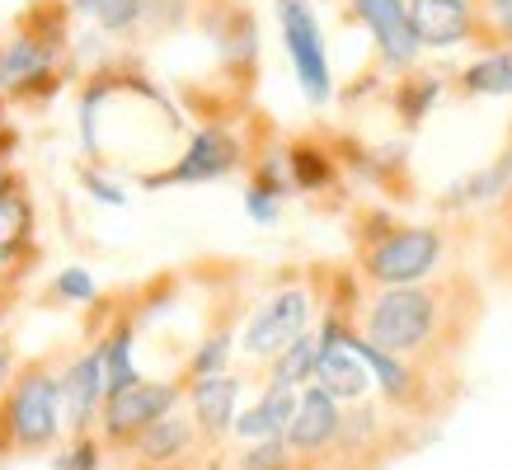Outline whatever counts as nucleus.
Wrapping results in <instances>:
<instances>
[{
    "label": "nucleus",
    "mask_w": 512,
    "mask_h": 470,
    "mask_svg": "<svg viewBox=\"0 0 512 470\" xmlns=\"http://www.w3.org/2000/svg\"><path fill=\"white\" fill-rule=\"evenodd\" d=\"M484 315V292L470 273H437L414 287H381L362 301V339L395 358L456 367Z\"/></svg>",
    "instance_id": "obj_1"
},
{
    "label": "nucleus",
    "mask_w": 512,
    "mask_h": 470,
    "mask_svg": "<svg viewBox=\"0 0 512 470\" xmlns=\"http://www.w3.org/2000/svg\"><path fill=\"white\" fill-rule=\"evenodd\" d=\"M447 235L442 226L395 221L386 207H362L353 217V268L372 292L381 287H414L442 273Z\"/></svg>",
    "instance_id": "obj_2"
},
{
    "label": "nucleus",
    "mask_w": 512,
    "mask_h": 470,
    "mask_svg": "<svg viewBox=\"0 0 512 470\" xmlns=\"http://www.w3.org/2000/svg\"><path fill=\"white\" fill-rule=\"evenodd\" d=\"M71 15H76L71 0H29V10L0 43V94L71 66Z\"/></svg>",
    "instance_id": "obj_3"
},
{
    "label": "nucleus",
    "mask_w": 512,
    "mask_h": 470,
    "mask_svg": "<svg viewBox=\"0 0 512 470\" xmlns=\"http://www.w3.org/2000/svg\"><path fill=\"white\" fill-rule=\"evenodd\" d=\"M0 409H5L10 452L15 456L52 452L57 433L66 428V419H62V376L52 372L43 358L19 362L10 391L0 395Z\"/></svg>",
    "instance_id": "obj_4"
},
{
    "label": "nucleus",
    "mask_w": 512,
    "mask_h": 470,
    "mask_svg": "<svg viewBox=\"0 0 512 470\" xmlns=\"http://www.w3.org/2000/svg\"><path fill=\"white\" fill-rule=\"evenodd\" d=\"M320 315V287L301 278H287L282 287H273L245 320V334H240V348H245L254 362H273L282 348L301 339L306 329H315L311 320Z\"/></svg>",
    "instance_id": "obj_5"
},
{
    "label": "nucleus",
    "mask_w": 512,
    "mask_h": 470,
    "mask_svg": "<svg viewBox=\"0 0 512 470\" xmlns=\"http://www.w3.org/2000/svg\"><path fill=\"white\" fill-rule=\"evenodd\" d=\"M249 165V141L235 123H202L184 141V151L165 165V170L141 174V188H193V184H217L226 174Z\"/></svg>",
    "instance_id": "obj_6"
},
{
    "label": "nucleus",
    "mask_w": 512,
    "mask_h": 470,
    "mask_svg": "<svg viewBox=\"0 0 512 470\" xmlns=\"http://www.w3.org/2000/svg\"><path fill=\"white\" fill-rule=\"evenodd\" d=\"M278 5V29H282V47H287V62L292 76L301 85V99L325 109L334 99V71H329V52H325V33L315 19L311 0H273Z\"/></svg>",
    "instance_id": "obj_7"
},
{
    "label": "nucleus",
    "mask_w": 512,
    "mask_h": 470,
    "mask_svg": "<svg viewBox=\"0 0 512 470\" xmlns=\"http://www.w3.org/2000/svg\"><path fill=\"white\" fill-rule=\"evenodd\" d=\"M343 19L372 38L376 66L386 76H404L419 66L423 43L409 24V0H343Z\"/></svg>",
    "instance_id": "obj_8"
},
{
    "label": "nucleus",
    "mask_w": 512,
    "mask_h": 470,
    "mask_svg": "<svg viewBox=\"0 0 512 470\" xmlns=\"http://www.w3.org/2000/svg\"><path fill=\"white\" fill-rule=\"evenodd\" d=\"M184 400V381H151V376H137L132 386L113 391L99 409V438L109 447H127V442L146 433L151 423H160L165 414H174Z\"/></svg>",
    "instance_id": "obj_9"
},
{
    "label": "nucleus",
    "mask_w": 512,
    "mask_h": 470,
    "mask_svg": "<svg viewBox=\"0 0 512 470\" xmlns=\"http://www.w3.org/2000/svg\"><path fill=\"white\" fill-rule=\"evenodd\" d=\"M202 456H207V442H202L198 423L184 419L179 409L137 433L127 447H118L123 470H202Z\"/></svg>",
    "instance_id": "obj_10"
},
{
    "label": "nucleus",
    "mask_w": 512,
    "mask_h": 470,
    "mask_svg": "<svg viewBox=\"0 0 512 470\" xmlns=\"http://www.w3.org/2000/svg\"><path fill=\"white\" fill-rule=\"evenodd\" d=\"M38 207H33L29 179L19 170H10L5 188H0V273L15 282H24L38 268L43 250H38Z\"/></svg>",
    "instance_id": "obj_11"
},
{
    "label": "nucleus",
    "mask_w": 512,
    "mask_h": 470,
    "mask_svg": "<svg viewBox=\"0 0 512 470\" xmlns=\"http://www.w3.org/2000/svg\"><path fill=\"white\" fill-rule=\"evenodd\" d=\"M339 428H343V405L325 386H301V400H296V414L287 423V447L296 452V466L301 470H315L320 461L329 456V447L339 442Z\"/></svg>",
    "instance_id": "obj_12"
},
{
    "label": "nucleus",
    "mask_w": 512,
    "mask_h": 470,
    "mask_svg": "<svg viewBox=\"0 0 512 470\" xmlns=\"http://www.w3.org/2000/svg\"><path fill=\"white\" fill-rule=\"evenodd\" d=\"M409 24L419 33L423 52L433 47H484L489 52V33H484L480 19V0H409Z\"/></svg>",
    "instance_id": "obj_13"
},
{
    "label": "nucleus",
    "mask_w": 512,
    "mask_h": 470,
    "mask_svg": "<svg viewBox=\"0 0 512 470\" xmlns=\"http://www.w3.org/2000/svg\"><path fill=\"white\" fill-rule=\"evenodd\" d=\"M109 400V376H104V348L94 339L80 358H71V367L62 372V419L66 433L80 438L99 423V409Z\"/></svg>",
    "instance_id": "obj_14"
},
{
    "label": "nucleus",
    "mask_w": 512,
    "mask_h": 470,
    "mask_svg": "<svg viewBox=\"0 0 512 470\" xmlns=\"http://www.w3.org/2000/svg\"><path fill=\"white\" fill-rule=\"evenodd\" d=\"M184 400H188V409H193V423H198L207 452H217L221 442L235 438V419H240V376L235 372L188 381Z\"/></svg>",
    "instance_id": "obj_15"
},
{
    "label": "nucleus",
    "mask_w": 512,
    "mask_h": 470,
    "mask_svg": "<svg viewBox=\"0 0 512 470\" xmlns=\"http://www.w3.org/2000/svg\"><path fill=\"white\" fill-rule=\"evenodd\" d=\"M512 198V146L484 170L466 174L461 184H451L437 198V212H475V207H503Z\"/></svg>",
    "instance_id": "obj_16"
},
{
    "label": "nucleus",
    "mask_w": 512,
    "mask_h": 470,
    "mask_svg": "<svg viewBox=\"0 0 512 470\" xmlns=\"http://www.w3.org/2000/svg\"><path fill=\"white\" fill-rule=\"evenodd\" d=\"M282 165L296 193H329L343 179V160L320 137H292L282 146Z\"/></svg>",
    "instance_id": "obj_17"
},
{
    "label": "nucleus",
    "mask_w": 512,
    "mask_h": 470,
    "mask_svg": "<svg viewBox=\"0 0 512 470\" xmlns=\"http://www.w3.org/2000/svg\"><path fill=\"white\" fill-rule=\"evenodd\" d=\"M296 188L287 179V165H282V151H268V156L249 160V184H245V212L254 226H273L282 217V203L292 198Z\"/></svg>",
    "instance_id": "obj_18"
},
{
    "label": "nucleus",
    "mask_w": 512,
    "mask_h": 470,
    "mask_svg": "<svg viewBox=\"0 0 512 470\" xmlns=\"http://www.w3.org/2000/svg\"><path fill=\"white\" fill-rule=\"evenodd\" d=\"M296 400H301V391L268 381L264 395H259L249 409H240V419H235V442L287 438V423H292V414H296Z\"/></svg>",
    "instance_id": "obj_19"
},
{
    "label": "nucleus",
    "mask_w": 512,
    "mask_h": 470,
    "mask_svg": "<svg viewBox=\"0 0 512 470\" xmlns=\"http://www.w3.org/2000/svg\"><path fill=\"white\" fill-rule=\"evenodd\" d=\"M442 94H447V80L414 66V71H404V76L390 85V109H395V118H400L404 127H419L423 118L437 109Z\"/></svg>",
    "instance_id": "obj_20"
},
{
    "label": "nucleus",
    "mask_w": 512,
    "mask_h": 470,
    "mask_svg": "<svg viewBox=\"0 0 512 470\" xmlns=\"http://www.w3.org/2000/svg\"><path fill=\"white\" fill-rule=\"evenodd\" d=\"M456 90L466 94V99H512V47L480 52V57L456 76Z\"/></svg>",
    "instance_id": "obj_21"
},
{
    "label": "nucleus",
    "mask_w": 512,
    "mask_h": 470,
    "mask_svg": "<svg viewBox=\"0 0 512 470\" xmlns=\"http://www.w3.org/2000/svg\"><path fill=\"white\" fill-rule=\"evenodd\" d=\"M315 367H320V329H306L301 339H292L278 358L268 362V381L301 391V386H311L315 381Z\"/></svg>",
    "instance_id": "obj_22"
},
{
    "label": "nucleus",
    "mask_w": 512,
    "mask_h": 470,
    "mask_svg": "<svg viewBox=\"0 0 512 470\" xmlns=\"http://www.w3.org/2000/svg\"><path fill=\"white\" fill-rule=\"evenodd\" d=\"M71 10H76L80 19H90L94 29L113 33V38H127V33L141 29L146 0H71Z\"/></svg>",
    "instance_id": "obj_23"
},
{
    "label": "nucleus",
    "mask_w": 512,
    "mask_h": 470,
    "mask_svg": "<svg viewBox=\"0 0 512 470\" xmlns=\"http://www.w3.org/2000/svg\"><path fill=\"white\" fill-rule=\"evenodd\" d=\"M231 348H235V325L231 320H217V325L202 334V344L193 348V358H188V367H184V386L198 381V376L231 372Z\"/></svg>",
    "instance_id": "obj_24"
},
{
    "label": "nucleus",
    "mask_w": 512,
    "mask_h": 470,
    "mask_svg": "<svg viewBox=\"0 0 512 470\" xmlns=\"http://www.w3.org/2000/svg\"><path fill=\"white\" fill-rule=\"evenodd\" d=\"M235 470H301L296 452L287 447V438H268V442H245V452L235 456Z\"/></svg>",
    "instance_id": "obj_25"
},
{
    "label": "nucleus",
    "mask_w": 512,
    "mask_h": 470,
    "mask_svg": "<svg viewBox=\"0 0 512 470\" xmlns=\"http://www.w3.org/2000/svg\"><path fill=\"white\" fill-rule=\"evenodd\" d=\"M480 19L489 33V52L512 47V0H480Z\"/></svg>",
    "instance_id": "obj_26"
},
{
    "label": "nucleus",
    "mask_w": 512,
    "mask_h": 470,
    "mask_svg": "<svg viewBox=\"0 0 512 470\" xmlns=\"http://www.w3.org/2000/svg\"><path fill=\"white\" fill-rule=\"evenodd\" d=\"M76 179H80V188H90L104 207H127L123 184H118V179H109V174H104V165H80Z\"/></svg>",
    "instance_id": "obj_27"
},
{
    "label": "nucleus",
    "mask_w": 512,
    "mask_h": 470,
    "mask_svg": "<svg viewBox=\"0 0 512 470\" xmlns=\"http://www.w3.org/2000/svg\"><path fill=\"white\" fill-rule=\"evenodd\" d=\"M94 278L90 268H62L57 282H52V301H94Z\"/></svg>",
    "instance_id": "obj_28"
},
{
    "label": "nucleus",
    "mask_w": 512,
    "mask_h": 470,
    "mask_svg": "<svg viewBox=\"0 0 512 470\" xmlns=\"http://www.w3.org/2000/svg\"><path fill=\"white\" fill-rule=\"evenodd\" d=\"M62 470H99V442H94V433H80L76 447L62 456Z\"/></svg>",
    "instance_id": "obj_29"
},
{
    "label": "nucleus",
    "mask_w": 512,
    "mask_h": 470,
    "mask_svg": "<svg viewBox=\"0 0 512 470\" xmlns=\"http://www.w3.org/2000/svg\"><path fill=\"white\" fill-rule=\"evenodd\" d=\"M19 362H15V348H10V339H0V395L10 391V381H15Z\"/></svg>",
    "instance_id": "obj_30"
},
{
    "label": "nucleus",
    "mask_w": 512,
    "mask_h": 470,
    "mask_svg": "<svg viewBox=\"0 0 512 470\" xmlns=\"http://www.w3.org/2000/svg\"><path fill=\"white\" fill-rule=\"evenodd\" d=\"M15 146H19V132L10 127V118H5V94H0V156L10 160L15 156Z\"/></svg>",
    "instance_id": "obj_31"
},
{
    "label": "nucleus",
    "mask_w": 512,
    "mask_h": 470,
    "mask_svg": "<svg viewBox=\"0 0 512 470\" xmlns=\"http://www.w3.org/2000/svg\"><path fill=\"white\" fill-rule=\"evenodd\" d=\"M5 456H15V452H10V433H5V409H0V461H5Z\"/></svg>",
    "instance_id": "obj_32"
},
{
    "label": "nucleus",
    "mask_w": 512,
    "mask_h": 470,
    "mask_svg": "<svg viewBox=\"0 0 512 470\" xmlns=\"http://www.w3.org/2000/svg\"><path fill=\"white\" fill-rule=\"evenodd\" d=\"M494 212H498V221H508V226H512V198L503 207H494Z\"/></svg>",
    "instance_id": "obj_33"
},
{
    "label": "nucleus",
    "mask_w": 512,
    "mask_h": 470,
    "mask_svg": "<svg viewBox=\"0 0 512 470\" xmlns=\"http://www.w3.org/2000/svg\"><path fill=\"white\" fill-rule=\"evenodd\" d=\"M10 170H15V165H10V160L0 156V188H5V179H10Z\"/></svg>",
    "instance_id": "obj_34"
}]
</instances>
